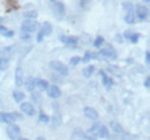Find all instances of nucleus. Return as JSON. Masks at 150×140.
I'll return each instance as SVG.
<instances>
[{
	"mask_svg": "<svg viewBox=\"0 0 150 140\" xmlns=\"http://www.w3.org/2000/svg\"><path fill=\"white\" fill-rule=\"evenodd\" d=\"M18 120H22V115L14 111V113H0V122L5 124H13Z\"/></svg>",
	"mask_w": 150,
	"mask_h": 140,
	"instance_id": "obj_1",
	"label": "nucleus"
},
{
	"mask_svg": "<svg viewBox=\"0 0 150 140\" xmlns=\"http://www.w3.org/2000/svg\"><path fill=\"white\" fill-rule=\"evenodd\" d=\"M38 28H39V24L35 20H27V21H23V23L21 24V30L24 34L35 32L38 30Z\"/></svg>",
	"mask_w": 150,
	"mask_h": 140,
	"instance_id": "obj_2",
	"label": "nucleus"
},
{
	"mask_svg": "<svg viewBox=\"0 0 150 140\" xmlns=\"http://www.w3.org/2000/svg\"><path fill=\"white\" fill-rule=\"evenodd\" d=\"M6 133L8 136V138L11 140H18L20 138V134H21V129H20L19 125L16 124H9L7 130H6Z\"/></svg>",
	"mask_w": 150,
	"mask_h": 140,
	"instance_id": "obj_3",
	"label": "nucleus"
},
{
	"mask_svg": "<svg viewBox=\"0 0 150 140\" xmlns=\"http://www.w3.org/2000/svg\"><path fill=\"white\" fill-rule=\"evenodd\" d=\"M50 67L53 70H56L57 72L61 76H67L68 75V68L60 61H51L50 62Z\"/></svg>",
	"mask_w": 150,
	"mask_h": 140,
	"instance_id": "obj_4",
	"label": "nucleus"
},
{
	"mask_svg": "<svg viewBox=\"0 0 150 140\" xmlns=\"http://www.w3.org/2000/svg\"><path fill=\"white\" fill-rule=\"evenodd\" d=\"M99 123L95 122L93 126L84 133V139L86 140H97L98 137V130H99Z\"/></svg>",
	"mask_w": 150,
	"mask_h": 140,
	"instance_id": "obj_5",
	"label": "nucleus"
},
{
	"mask_svg": "<svg viewBox=\"0 0 150 140\" xmlns=\"http://www.w3.org/2000/svg\"><path fill=\"white\" fill-rule=\"evenodd\" d=\"M134 14L135 16L139 18L140 21H146V18H148V8L142 6V5H136L134 8Z\"/></svg>",
	"mask_w": 150,
	"mask_h": 140,
	"instance_id": "obj_6",
	"label": "nucleus"
},
{
	"mask_svg": "<svg viewBox=\"0 0 150 140\" xmlns=\"http://www.w3.org/2000/svg\"><path fill=\"white\" fill-rule=\"evenodd\" d=\"M20 109H21V111H22L24 115H27V116H29V117H31V116H34V115L36 114L35 107L31 105L30 102H22V104L20 105Z\"/></svg>",
	"mask_w": 150,
	"mask_h": 140,
	"instance_id": "obj_7",
	"label": "nucleus"
},
{
	"mask_svg": "<svg viewBox=\"0 0 150 140\" xmlns=\"http://www.w3.org/2000/svg\"><path fill=\"white\" fill-rule=\"evenodd\" d=\"M53 10H54V14L59 18H64L65 16V13H66V7H65L64 2H61V1L53 2Z\"/></svg>",
	"mask_w": 150,
	"mask_h": 140,
	"instance_id": "obj_8",
	"label": "nucleus"
},
{
	"mask_svg": "<svg viewBox=\"0 0 150 140\" xmlns=\"http://www.w3.org/2000/svg\"><path fill=\"white\" fill-rule=\"evenodd\" d=\"M14 82H15V85L18 88H21L23 86V83H24V72H23V69L21 67H18L15 69V74H14Z\"/></svg>",
	"mask_w": 150,
	"mask_h": 140,
	"instance_id": "obj_9",
	"label": "nucleus"
},
{
	"mask_svg": "<svg viewBox=\"0 0 150 140\" xmlns=\"http://www.w3.org/2000/svg\"><path fill=\"white\" fill-rule=\"evenodd\" d=\"M99 54L104 57H108V59H111V60H115L117 59V52L114 51V48H112L111 46L109 47H105V48H102L99 51Z\"/></svg>",
	"mask_w": 150,
	"mask_h": 140,
	"instance_id": "obj_10",
	"label": "nucleus"
},
{
	"mask_svg": "<svg viewBox=\"0 0 150 140\" xmlns=\"http://www.w3.org/2000/svg\"><path fill=\"white\" fill-rule=\"evenodd\" d=\"M83 114H84V116H86L87 118L94 120V121H96V120L99 117L97 110H96L95 108H93V107H84V108H83Z\"/></svg>",
	"mask_w": 150,
	"mask_h": 140,
	"instance_id": "obj_11",
	"label": "nucleus"
},
{
	"mask_svg": "<svg viewBox=\"0 0 150 140\" xmlns=\"http://www.w3.org/2000/svg\"><path fill=\"white\" fill-rule=\"evenodd\" d=\"M98 72H99V75L102 76V83H103V85L108 88V90L112 88L113 84H114V82H113L112 78H111V77H109V76H108L103 70H99Z\"/></svg>",
	"mask_w": 150,
	"mask_h": 140,
	"instance_id": "obj_12",
	"label": "nucleus"
},
{
	"mask_svg": "<svg viewBox=\"0 0 150 140\" xmlns=\"http://www.w3.org/2000/svg\"><path fill=\"white\" fill-rule=\"evenodd\" d=\"M47 95L50 98H52V99H58L61 95V90L57 85H51L47 88Z\"/></svg>",
	"mask_w": 150,
	"mask_h": 140,
	"instance_id": "obj_13",
	"label": "nucleus"
},
{
	"mask_svg": "<svg viewBox=\"0 0 150 140\" xmlns=\"http://www.w3.org/2000/svg\"><path fill=\"white\" fill-rule=\"evenodd\" d=\"M59 39H60V41H62L64 44H67V45H75L79 41V37H76V36H60Z\"/></svg>",
	"mask_w": 150,
	"mask_h": 140,
	"instance_id": "obj_14",
	"label": "nucleus"
},
{
	"mask_svg": "<svg viewBox=\"0 0 150 140\" xmlns=\"http://www.w3.org/2000/svg\"><path fill=\"white\" fill-rule=\"evenodd\" d=\"M23 84H24L27 91L33 92V91L35 90V88H36V78H34V77H28Z\"/></svg>",
	"mask_w": 150,
	"mask_h": 140,
	"instance_id": "obj_15",
	"label": "nucleus"
},
{
	"mask_svg": "<svg viewBox=\"0 0 150 140\" xmlns=\"http://www.w3.org/2000/svg\"><path fill=\"white\" fill-rule=\"evenodd\" d=\"M71 140H84V132L79 127L74 129L71 136Z\"/></svg>",
	"mask_w": 150,
	"mask_h": 140,
	"instance_id": "obj_16",
	"label": "nucleus"
},
{
	"mask_svg": "<svg viewBox=\"0 0 150 140\" xmlns=\"http://www.w3.org/2000/svg\"><path fill=\"white\" fill-rule=\"evenodd\" d=\"M125 22L127 24H134L135 23V14H134V9L127 10L126 16H125Z\"/></svg>",
	"mask_w": 150,
	"mask_h": 140,
	"instance_id": "obj_17",
	"label": "nucleus"
},
{
	"mask_svg": "<svg viewBox=\"0 0 150 140\" xmlns=\"http://www.w3.org/2000/svg\"><path fill=\"white\" fill-rule=\"evenodd\" d=\"M42 31H43L44 36L51 35L52 34V25H51V23L50 22H44L42 24Z\"/></svg>",
	"mask_w": 150,
	"mask_h": 140,
	"instance_id": "obj_18",
	"label": "nucleus"
},
{
	"mask_svg": "<svg viewBox=\"0 0 150 140\" xmlns=\"http://www.w3.org/2000/svg\"><path fill=\"white\" fill-rule=\"evenodd\" d=\"M12 97H13V99H14L15 102H22L23 99L25 98V94L23 92H21V91H14L12 93Z\"/></svg>",
	"mask_w": 150,
	"mask_h": 140,
	"instance_id": "obj_19",
	"label": "nucleus"
},
{
	"mask_svg": "<svg viewBox=\"0 0 150 140\" xmlns=\"http://www.w3.org/2000/svg\"><path fill=\"white\" fill-rule=\"evenodd\" d=\"M36 88L40 91H46L49 88V82L45 79H36Z\"/></svg>",
	"mask_w": 150,
	"mask_h": 140,
	"instance_id": "obj_20",
	"label": "nucleus"
},
{
	"mask_svg": "<svg viewBox=\"0 0 150 140\" xmlns=\"http://www.w3.org/2000/svg\"><path fill=\"white\" fill-rule=\"evenodd\" d=\"M98 137L99 138H109V130H108V126L105 125H100L99 126V130H98Z\"/></svg>",
	"mask_w": 150,
	"mask_h": 140,
	"instance_id": "obj_21",
	"label": "nucleus"
},
{
	"mask_svg": "<svg viewBox=\"0 0 150 140\" xmlns=\"http://www.w3.org/2000/svg\"><path fill=\"white\" fill-rule=\"evenodd\" d=\"M23 18L27 20H36L38 18V13L36 10H27L23 13Z\"/></svg>",
	"mask_w": 150,
	"mask_h": 140,
	"instance_id": "obj_22",
	"label": "nucleus"
},
{
	"mask_svg": "<svg viewBox=\"0 0 150 140\" xmlns=\"http://www.w3.org/2000/svg\"><path fill=\"white\" fill-rule=\"evenodd\" d=\"M110 127L112 129L114 133H122V126L118 122H114V121L110 122Z\"/></svg>",
	"mask_w": 150,
	"mask_h": 140,
	"instance_id": "obj_23",
	"label": "nucleus"
},
{
	"mask_svg": "<svg viewBox=\"0 0 150 140\" xmlns=\"http://www.w3.org/2000/svg\"><path fill=\"white\" fill-rule=\"evenodd\" d=\"M94 71H95V66H88L87 68L83 69V76L87 77V78H89V77L93 76Z\"/></svg>",
	"mask_w": 150,
	"mask_h": 140,
	"instance_id": "obj_24",
	"label": "nucleus"
},
{
	"mask_svg": "<svg viewBox=\"0 0 150 140\" xmlns=\"http://www.w3.org/2000/svg\"><path fill=\"white\" fill-rule=\"evenodd\" d=\"M8 66H9V61L6 57H0V71L6 70Z\"/></svg>",
	"mask_w": 150,
	"mask_h": 140,
	"instance_id": "obj_25",
	"label": "nucleus"
},
{
	"mask_svg": "<svg viewBox=\"0 0 150 140\" xmlns=\"http://www.w3.org/2000/svg\"><path fill=\"white\" fill-rule=\"evenodd\" d=\"M103 43H104V38H103L102 36L96 37V39H95V41H94V47L95 48H99V47L103 45Z\"/></svg>",
	"mask_w": 150,
	"mask_h": 140,
	"instance_id": "obj_26",
	"label": "nucleus"
},
{
	"mask_svg": "<svg viewBox=\"0 0 150 140\" xmlns=\"http://www.w3.org/2000/svg\"><path fill=\"white\" fill-rule=\"evenodd\" d=\"M38 120H39V122L44 123V124H47L49 121H50V118H49V116L46 115V114H44L43 111H40L39 113V116H38Z\"/></svg>",
	"mask_w": 150,
	"mask_h": 140,
	"instance_id": "obj_27",
	"label": "nucleus"
},
{
	"mask_svg": "<svg viewBox=\"0 0 150 140\" xmlns=\"http://www.w3.org/2000/svg\"><path fill=\"white\" fill-rule=\"evenodd\" d=\"M91 59H93V53L88 52V51H87V52L84 53L83 59H81V61H82V62H84V63H87V62H89Z\"/></svg>",
	"mask_w": 150,
	"mask_h": 140,
	"instance_id": "obj_28",
	"label": "nucleus"
},
{
	"mask_svg": "<svg viewBox=\"0 0 150 140\" xmlns=\"http://www.w3.org/2000/svg\"><path fill=\"white\" fill-rule=\"evenodd\" d=\"M81 62V57L80 56H73V57H71V60H69V63H71V66H77L79 63Z\"/></svg>",
	"mask_w": 150,
	"mask_h": 140,
	"instance_id": "obj_29",
	"label": "nucleus"
},
{
	"mask_svg": "<svg viewBox=\"0 0 150 140\" xmlns=\"http://www.w3.org/2000/svg\"><path fill=\"white\" fill-rule=\"evenodd\" d=\"M128 39L131 40V43H133V44H137L139 40H140V35H139V34H133V32H132L131 37H129Z\"/></svg>",
	"mask_w": 150,
	"mask_h": 140,
	"instance_id": "obj_30",
	"label": "nucleus"
},
{
	"mask_svg": "<svg viewBox=\"0 0 150 140\" xmlns=\"http://www.w3.org/2000/svg\"><path fill=\"white\" fill-rule=\"evenodd\" d=\"M52 124H53V126H58V125H60L61 124V116L60 115H58L56 114L54 116H53V118H52Z\"/></svg>",
	"mask_w": 150,
	"mask_h": 140,
	"instance_id": "obj_31",
	"label": "nucleus"
},
{
	"mask_svg": "<svg viewBox=\"0 0 150 140\" xmlns=\"http://www.w3.org/2000/svg\"><path fill=\"white\" fill-rule=\"evenodd\" d=\"M90 6V0H80V7L82 9H88Z\"/></svg>",
	"mask_w": 150,
	"mask_h": 140,
	"instance_id": "obj_32",
	"label": "nucleus"
},
{
	"mask_svg": "<svg viewBox=\"0 0 150 140\" xmlns=\"http://www.w3.org/2000/svg\"><path fill=\"white\" fill-rule=\"evenodd\" d=\"M31 100H34V102H39L40 101V94L38 92H33L31 94Z\"/></svg>",
	"mask_w": 150,
	"mask_h": 140,
	"instance_id": "obj_33",
	"label": "nucleus"
},
{
	"mask_svg": "<svg viewBox=\"0 0 150 140\" xmlns=\"http://www.w3.org/2000/svg\"><path fill=\"white\" fill-rule=\"evenodd\" d=\"M20 38H21V40H22V41H25V43L30 41V39H31L30 35H28V34H23V35H21Z\"/></svg>",
	"mask_w": 150,
	"mask_h": 140,
	"instance_id": "obj_34",
	"label": "nucleus"
},
{
	"mask_svg": "<svg viewBox=\"0 0 150 140\" xmlns=\"http://www.w3.org/2000/svg\"><path fill=\"white\" fill-rule=\"evenodd\" d=\"M122 7L126 9V10H131V9H134V6L129 4V2H124L122 4Z\"/></svg>",
	"mask_w": 150,
	"mask_h": 140,
	"instance_id": "obj_35",
	"label": "nucleus"
},
{
	"mask_svg": "<svg viewBox=\"0 0 150 140\" xmlns=\"http://www.w3.org/2000/svg\"><path fill=\"white\" fill-rule=\"evenodd\" d=\"M7 32H8V29H7L6 27H4V25H0V35H2L6 37Z\"/></svg>",
	"mask_w": 150,
	"mask_h": 140,
	"instance_id": "obj_36",
	"label": "nucleus"
},
{
	"mask_svg": "<svg viewBox=\"0 0 150 140\" xmlns=\"http://www.w3.org/2000/svg\"><path fill=\"white\" fill-rule=\"evenodd\" d=\"M44 37H45V36H44V34H43V31L40 30V31L37 34V37H36L37 43H42V40H43V38H44Z\"/></svg>",
	"mask_w": 150,
	"mask_h": 140,
	"instance_id": "obj_37",
	"label": "nucleus"
},
{
	"mask_svg": "<svg viewBox=\"0 0 150 140\" xmlns=\"http://www.w3.org/2000/svg\"><path fill=\"white\" fill-rule=\"evenodd\" d=\"M146 63H147V66H149L150 64V52L149 51L146 52Z\"/></svg>",
	"mask_w": 150,
	"mask_h": 140,
	"instance_id": "obj_38",
	"label": "nucleus"
},
{
	"mask_svg": "<svg viewBox=\"0 0 150 140\" xmlns=\"http://www.w3.org/2000/svg\"><path fill=\"white\" fill-rule=\"evenodd\" d=\"M143 85H144V88H149V86H150V77H147V78H146V80H144Z\"/></svg>",
	"mask_w": 150,
	"mask_h": 140,
	"instance_id": "obj_39",
	"label": "nucleus"
},
{
	"mask_svg": "<svg viewBox=\"0 0 150 140\" xmlns=\"http://www.w3.org/2000/svg\"><path fill=\"white\" fill-rule=\"evenodd\" d=\"M131 35H132V32H129V31H126V32L124 34V37H125L126 39H128V38L131 37Z\"/></svg>",
	"mask_w": 150,
	"mask_h": 140,
	"instance_id": "obj_40",
	"label": "nucleus"
},
{
	"mask_svg": "<svg viewBox=\"0 0 150 140\" xmlns=\"http://www.w3.org/2000/svg\"><path fill=\"white\" fill-rule=\"evenodd\" d=\"M13 36H14V32H13L12 30H8V32H7L6 37H13Z\"/></svg>",
	"mask_w": 150,
	"mask_h": 140,
	"instance_id": "obj_41",
	"label": "nucleus"
},
{
	"mask_svg": "<svg viewBox=\"0 0 150 140\" xmlns=\"http://www.w3.org/2000/svg\"><path fill=\"white\" fill-rule=\"evenodd\" d=\"M36 140H45V138H44V137H37Z\"/></svg>",
	"mask_w": 150,
	"mask_h": 140,
	"instance_id": "obj_42",
	"label": "nucleus"
},
{
	"mask_svg": "<svg viewBox=\"0 0 150 140\" xmlns=\"http://www.w3.org/2000/svg\"><path fill=\"white\" fill-rule=\"evenodd\" d=\"M18 140H29V139H27V138H19Z\"/></svg>",
	"mask_w": 150,
	"mask_h": 140,
	"instance_id": "obj_43",
	"label": "nucleus"
},
{
	"mask_svg": "<svg viewBox=\"0 0 150 140\" xmlns=\"http://www.w3.org/2000/svg\"><path fill=\"white\" fill-rule=\"evenodd\" d=\"M142 1H143V2H147V4H148L150 0H142Z\"/></svg>",
	"mask_w": 150,
	"mask_h": 140,
	"instance_id": "obj_44",
	"label": "nucleus"
},
{
	"mask_svg": "<svg viewBox=\"0 0 150 140\" xmlns=\"http://www.w3.org/2000/svg\"><path fill=\"white\" fill-rule=\"evenodd\" d=\"M50 1H51V2H52V4H53V2H56L57 0H50Z\"/></svg>",
	"mask_w": 150,
	"mask_h": 140,
	"instance_id": "obj_45",
	"label": "nucleus"
}]
</instances>
